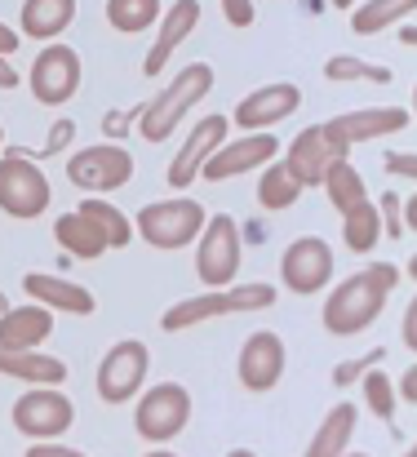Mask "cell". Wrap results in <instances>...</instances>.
<instances>
[{"mask_svg": "<svg viewBox=\"0 0 417 457\" xmlns=\"http://www.w3.org/2000/svg\"><path fill=\"white\" fill-rule=\"evenodd\" d=\"M396 285H400L396 262H378V267H369V271L342 280V285L329 294V303H324V328H329L333 337H355V333H364V328L382 315L387 294H391Z\"/></svg>", "mask_w": 417, "mask_h": 457, "instance_id": "cell-1", "label": "cell"}, {"mask_svg": "<svg viewBox=\"0 0 417 457\" xmlns=\"http://www.w3.org/2000/svg\"><path fill=\"white\" fill-rule=\"evenodd\" d=\"M209 89H213V67H209V62L182 67L151 103H142V116H138L142 138H146V143H164V138L182 125V116H187Z\"/></svg>", "mask_w": 417, "mask_h": 457, "instance_id": "cell-2", "label": "cell"}, {"mask_svg": "<svg viewBox=\"0 0 417 457\" xmlns=\"http://www.w3.org/2000/svg\"><path fill=\"white\" fill-rule=\"evenodd\" d=\"M200 227H204V209L191 195L146 204L138 213V236L151 249H182V245H191L200 236Z\"/></svg>", "mask_w": 417, "mask_h": 457, "instance_id": "cell-3", "label": "cell"}, {"mask_svg": "<svg viewBox=\"0 0 417 457\" xmlns=\"http://www.w3.org/2000/svg\"><path fill=\"white\" fill-rule=\"evenodd\" d=\"M191 422V395L178 382H155L134 409V427L146 445H169Z\"/></svg>", "mask_w": 417, "mask_h": 457, "instance_id": "cell-4", "label": "cell"}, {"mask_svg": "<svg viewBox=\"0 0 417 457\" xmlns=\"http://www.w3.org/2000/svg\"><path fill=\"white\" fill-rule=\"evenodd\" d=\"M49 200H54V191H49V178L27 160V155H18L13 147L4 152L0 160V209L9 213V218H40L45 209H49Z\"/></svg>", "mask_w": 417, "mask_h": 457, "instance_id": "cell-5", "label": "cell"}, {"mask_svg": "<svg viewBox=\"0 0 417 457\" xmlns=\"http://www.w3.org/2000/svg\"><path fill=\"white\" fill-rule=\"evenodd\" d=\"M196 271L209 289H227L240 271V227L218 213V218H204L200 227V249H196Z\"/></svg>", "mask_w": 417, "mask_h": 457, "instance_id": "cell-6", "label": "cell"}, {"mask_svg": "<svg viewBox=\"0 0 417 457\" xmlns=\"http://www.w3.org/2000/svg\"><path fill=\"white\" fill-rule=\"evenodd\" d=\"M67 178L80 191H116L134 178V155L121 143H98V147H85L67 160Z\"/></svg>", "mask_w": 417, "mask_h": 457, "instance_id": "cell-7", "label": "cell"}, {"mask_svg": "<svg viewBox=\"0 0 417 457\" xmlns=\"http://www.w3.org/2000/svg\"><path fill=\"white\" fill-rule=\"evenodd\" d=\"M80 89V54L71 45H45L31 67V94L45 107H63Z\"/></svg>", "mask_w": 417, "mask_h": 457, "instance_id": "cell-8", "label": "cell"}, {"mask_svg": "<svg viewBox=\"0 0 417 457\" xmlns=\"http://www.w3.org/2000/svg\"><path fill=\"white\" fill-rule=\"evenodd\" d=\"M71 422H76V409L54 386H36L13 404V427L31 440H58L63 431H71Z\"/></svg>", "mask_w": 417, "mask_h": 457, "instance_id": "cell-9", "label": "cell"}, {"mask_svg": "<svg viewBox=\"0 0 417 457\" xmlns=\"http://www.w3.org/2000/svg\"><path fill=\"white\" fill-rule=\"evenodd\" d=\"M142 382H146V346L138 337L116 342L98 364V395L107 404H125L142 391Z\"/></svg>", "mask_w": 417, "mask_h": 457, "instance_id": "cell-10", "label": "cell"}, {"mask_svg": "<svg viewBox=\"0 0 417 457\" xmlns=\"http://www.w3.org/2000/svg\"><path fill=\"white\" fill-rule=\"evenodd\" d=\"M351 152L329 125H311V129H302L293 143H288V173L302 182V187H320V178L329 173V164L333 160H342V155Z\"/></svg>", "mask_w": 417, "mask_h": 457, "instance_id": "cell-11", "label": "cell"}, {"mask_svg": "<svg viewBox=\"0 0 417 457\" xmlns=\"http://www.w3.org/2000/svg\"><path fill=\"white\" fill-rule=\"evenodd\" d=\"M279 276H284V285L293 289V294H320L329 280H333V249L324 245V240H315V236H302V240H293L288 249H284V258H279Z\"/></svg>", "mask_w": 417, "mask_h": 457, "instance_id": "cell-12", "label": "cell"}, {"mask_svg": "<svg viewBox=\"0 0 417 457\" xmlns=\"http://www.w3.org/2000/svg\"><path fill=\"white\" fill-rule=\"evenodd\" d=\"M276 152H279V143H276V134H271V129H249L245 138L213 147V155L200 164V178H209V182L240 178V173L258 169L263 160H276Z\"/></svg>", "mask_w": 417, "mask_h": 457, "instance_id": "cell-13", "label": "cell"}, {"mask_svg": "<svg viewBox=\"0 0 417 457\" xmlns=\"http://www.w3.org/2000/svg\"><path fill=\"white\" fill-rule=\"evenodd\" d=\"M222 143H227V116H204L200 125H191V138L182 143V152L173 155V164H169V187L187 191L200 178V164Z\"/></svg>", "mask_w": 417, "mask_h": 457, "instance_id": "cell-14", "label": "cell"}, {"mask_svg": "<svg viewBox=\"0 0 417 457\" xmlns=\"http://www.w3.org/2000/svg\"><path fill=\"white\" fill-rule=\"evenodd\" d=\"M297 107H302V89L297 85H284V80L279 85H263L249 98H240L231 125H240V129H271L284 116H293Z\"/></svg>", "mask_w": 417, "mask_h": 457, "instance_id": "cell-15", "label": "cell"}, {"mask_svg": "<svg viewBox=\"0 0 417 457\" xmlns=\"http://www.w3.org/2000/svg\"><path fill=\"white\" fill-rule=\"evenodd\" d=\"M346 147L355 143H369V138H387V134H400L413 125V116L404 107H364V112H346V116H333L324 120Z\"/></svg>", "mask_w": 417, "mask_h": 457, "instance_id": "cell-16", "label": "cell"}, {"mask_svg": "<svg viewBox=\"0 0 417 457\" xmlns=\"http://www.w3.org/2000/svg\"><path fill=\"white\" fill-rule=\"evenodd\" d=\"M240 382L249 386V391H271L279 382V373H284V342H279V333H249V342L240 346Z\"/></svg>", "mask_w": 417, "mask_h": 457, "instance_id": "cell-17", "label": "cell"}, {"mask_svg": "<svg viewBox=\"0 0 417 457\" xmlns=\"http://www.w3.org/2000/svg\"><path fill=\"white\" fill-rule=\"evenodd\" d=\"M196 22H200V0H173L164 13H160V36H155V45H151V54L142 58V71L146 76H155V71H164V62H169V54L196 31Z\"/></svg>", "mask_w": 417, "mask_h": 457, "instance_id": "cell-18", "label": "cell"}, {"mask_svg": "<svg viewBox=\"0 0 417 457\" xmlns=\"http://www.w3.org/2000/svg\"><path fill=\"white\" fill-rule=\"evenodd\" d=\"M54 333V311L49 306H4L0 311V346L9 351H27V346H40L45 337Z\"/></svg>", "mask_w": 417, "mask_h": 457, "instance_id": "cell-19", "label": "cell"}, {"mask_svg": "<svg viewBox=\"0 0 417 457\" xmlns=\"http://www.w3.org/2000/svg\"><path fill=\"white\" fill-rule=\"evenodd\" d=\"M22 289H27L40 306H49V311L94 315V306H98L89 289H80V285H71V280H63V276H45V271H31V276L22 280Z\"/></svg>", "mask_w": 417, "mask_h": 457, "instance_id": "cell-20", "label": "cell"}, {"mask_svg": "<svg viewBox=\"0 0 417 457\" xmlns=\"http://www.w3.org/2000/svg\"><path fill=\"white\" fill-rule=\"evenodd\" d=\"M0 373L22 378V382H36V386H58V382H67V364H63L58 355L36 351V346H27V351L0 346Z\"/></svg>", "mask_w": 417, "mask_h": 457, "instance_id": "cell-21", "label": "cell"}, {"mask_svg": "<svg viewBox=\"0 0 417 457\" xmlns=\"http://www.w3.org/2000/svg\"><path fill=\"white\" fill-rule=\"evenodd\" d=\"M71 18H76V0H22V36L54 40L71 27Z\"/></svg>", "mask_w": 417, "mask_h": 457, "instance_id": "cell-22", "label": "cell"}, {"mask_svg": "<svg viewBox=\"0 0 417 457\" xmlns=\"http://www.w3.org/2000/svg\"><path fill=\"white\" fill-rule=\"evenodd\" d=\"M54 236H58V245L71 253V258H103L112 245H107V236L76 209V213H63L58 222H54Z\"/></svg>", "mask_w": 417, "mask_h": 457, "instance_id": "cell-23", "label": "cell"}, {"mask_svg": "<svg viewBox=\"0 0 417 457\" xmlns=\"http://www.w3.org/2000/svg\"><path fill=\"white\" fill-rule=\"evenodd\" d=\"M351 436H355V404H333V409H329V418L320 422L315 440L306 445V457H338V453H346Z\"/></svg>", "mask_w": 417, "mask_h": 457, "instance_id": "cell-24", "label": "cell"}, {"mask_svg": "<svg viewBox=\"0 0 417 457\" xmlns=\"http://www.w3.org/2000/svg\"><path fill=\"white\" fill-rule=\"evenodd\" d=\"M320 187H324V195H329V204L338 209V213H346L351 204H360L369 191H364V178H360V169L342 155V160H333L329 164V173L320 178Z\"/></svg>", "mask_w": 417, "mask_h": 457, "instance_id": "cell-25", "label": "cell"}, {"mask_svg": "<svg viewBox=\"0 0 417 457\" xmlns=\"http://www.w3.org/2000/svg\"><path fill=\"white\" fill-rule=\"evenodd\" d=\"M342 240H346V249H355V253H369V249L382 240V218H378V204H373L369 195L342 213Z\"/></svg>", "mask_w": 417, "mask_h": 457, "instance_id": "cell-26", "label": "cell"}, {"mask_svg": "<svg viewBox=\"0 0 417 457\" xmlns=\"http://www.w3.org/2000/svg\"><path fill=\"white\" fill-rule=\"evenodd\" d=\"M213 315H231V306H227V289H213V294H204V298H187V303H173L164 311V328L169 333H178V328H191V324H204V320H213Z\"/></svg>", "mask_w": 417, "mask_h": 457, "instance_id": "cell-27", "label": "cell"}, {"mask_svg": "<svg viewBox=\"0 0 417 457\" xmlns=\"http://www.w3.org/2000/svg\"><path fill=\"white\" fill-rule=\"evenodd\" d=\"M413 4L417 0H369L351 13V31L355 36H373V31H387L391 22L400 18H413Z\"/></svg>", "mask_w": 417, "mask_h": 457, "instance_id": "cell-28", "label": "cell"}, {"mask_svg": "<svg viewBox=\"0 0 417 457\" xmlns=\"http://www.w3.org/2000/svg\"><path fill=\"white\" fill-rule=\"evenodd\" d=\"M297 195H302V182L288 173L284 160L263 169V182H258V200H263V209H288V204H297Z\"/></svg>", "mask_w": 417, "mask_h": 457, "instance_id": "cell-29", "label": "cell"}, {"mask_svg": "<svg viewBox=\"0 0 417 457\" xmlns=\"http://www.w3.org/2000/svg\"><path fill=\"white\" fill-rule=\"evenodd\" d=\"M80 213H85L103 236H107V245H112V249H125V245L134 240V227H129V218H125L116 204H107V200H85V204H80Z\"/></svg>", "mask_w": 417, "mask_h": 457, "instance_id": "cell-30", "label": "cell"}, {"mask_svg": "<svg viewBox=\"0 0 417 457\" xmlns=\"http://www.w3.org/2000/svg\"><path fill=\"white\" fill-rule=\"evenodd\" d=\"M160 18V0H107V22L116 31H146Z\"/></svg>", "mask_w": 417, "mask_h": 457, "instance_id": "cell-31", "label": "cell"}, {"mask_svg": "<svg viewBox=\"0 0 417 457\" xmlns=\"http://www.w3.org/2000/svg\"><path fill=\"white\" fill-rule=\"evenodd\" d=\"M324 76L329 80H373V85H387L391 80V67L364 62V58H351V54H338V58L324 62Z\"/></svg>", "mask_w": 417, "mask_h": 457, "instance_id": "cell-32", "label": "cell"}, {"mask_svg": "<svg viewBox=\"0 0 417 457\" xmlns=\"http://www.w3.org/2000/svg\"><path fill=\"white\" fill-rule=\"evenodd\" d=\"M364 400H369V409L382 418V422H391L396 418V386H391V378L387 373H364Z\"/></svg>", "mask_w": 417, "mask_h": 457, "instance_id": "cell-33", "label": "cell"}, {"mask_svg": "<svg viewBox=\"0 0 417 457\" xmlns=\"http://www.w3.org/2000/svg\"><path fill=\"white\" fill-rule=\"evenodd\" d=\"M382 355H387V351H382V346H373L369 355H355V360H342V364L333 369V386H351V382H360V378H364L369 369H378V364H382Z\"/></svg>", "mask_w": 417, "mask_h": 457, "instance_id": "cell-34", "label": "cell"}, {"mask_svg": "<svg viewBox=\"0 0 417 457\" xmlns=\"http://www.w3.org/2000/svg\"><path fill=\"white\" fill-rule=\"evenodd\" d=\"M71 138H76V120H58V125H54V134H49V143H45L40 152H22V147H13V152L27 155V160H49V155L63 152V147H67Z\"/></svg>", "mask_w": 417, "mask_h": 457, "instance_id": "cell-35", "label": "cell"}, {"mask_svg": "<svg viewBox=\"0 0 417 457\" xmlns=\"http://www.w3.org/2000/svg\"><path fill=\"white\" fill-rule=\"evenodd\" d=\"M378 218H382V236H391V240H404V218H400V195H382V209H378Z\"/></svg>", "mask_w": 417, "mask_h": 457, "instance_id": "cell-36", "label": "cell"}, {"mask_svg": "<svg viewBox=\"0 0 417 457\" xmlns=\"http://www.w3.org/2000/svg\"><path fill=\"white\" fill-rule=\"evenodd\" d=\"M142 116V107H134V112H107L103 116V129H107V138H125L129 134V125Z\"/></svg>", "mask_w": 417, "mask_h": 457, "instance_id": "cell-37", "label": "cell"}, {"mask_svg": "<svg viewBox=\"0 0 417 457\" xmlns=\"http://www.w3.org/2000/svg\"><path fill=\"white\" fill-rule=\"evenodd\" d=\"M231 27H249L254 22V0H218Z\"/></svg>", "mask_w": 417, "mask_h": 457, "instance_id": "cell-38", "label": "cell"}, {"mask_svg": "<svg viewBox=\"0 0 417 457\" xmlns=\"http://www.w3.org/2000/svg\"><path fill=\"white\" fill-rule=\"evenodd\" d=\"M387 173H404V178H417V155L413 152H387Z\"/></svg>", "mask_w": 417, "mask_h": 457, "instance_id": "cell-39", "label": "cell"}, {"mask_svg": "<svg viewBox=\"0 0 417 457\" xmlns=\"http://www.w3.org/2000/svg\"><path fill=\"white\" fill-rule=\"evenodd\" d=\"M18 40H22V31H13L9 22H0V54H4V58L18 54Z\"/></svg>", "mask_w": 417, "mask_h": 457, "instance_id": "cell-40", "label": "cell"}, {"mask_svg": "<svg viewBox=\"0 0 417 457\" xmlns=\"http://www.w3.org/2000/svg\"><path fill=\"white\" fill-rule=\"evenodd\" d=\"M27 457H80L76 449H63V445H31Z\"/></svg>", "mask_w": 417, "mask_h": 457, "instance_id": "cell-41", "label": "cell"}, {"mask_svg": "<svg viewBox=\"0 0 417 457\" xmlns=\"http://www.w3.org/2000/svg\"><path fill=\"white\" fill-rule=\"evenodd\" d=\"M400 395H404V404H417V369H404V378H400Z\"/></svg>", "mask_w": 417, "mask_h": 457, "instance_id": "cell-42", "label": "cell"}, {"mask_svg": "<svg viewBox=\"0 0 417 457\" xmlns=\"http://www.w3.org/2000/svg\"><path fill=\"white\" fill-rule=\"evenodd\" d=\"M400 333H404V346H417V306L413 303L404 311V328H400Z\"/></svg>", "mask_w": 417, "mask_h": 457, "instance_id": "cell-43", "label": "cell"}, {"mask_svg": "<svg viewBox=\"0 0 417 457\" xmlns=\"http://www.w3.org/2000/svg\"><path fill=\"white\" fill-rule=\"evenodd\" d=\"M0 89H18V71H13V62L0 54Z\"/></svg>", "mask_w": 417, "mask_h": 457, "instance_id": "cell-44", "label": "cell"}, {"mask_svg": "<svg viewBox=\"0 0 417 457\" xmlns=\"http://www.w3.org/2000/svg\"><path fill=\"white\" fill-rule=\"evenodd\" d=\"M249 240H258V245H263V240H267V227H263V222H249Z\"/></svg>", "mask_w": 417, "mask_h": 457, "instance_id": "cell-45", "label": "cell"}, {"mask_svg": "<svg viewBox=\"0 0 417 457\" xmlns=\"http://www.w3.org/2000/svg\"><path fill=\"white\" fill-rule=\"evenodd\" d=\"M400 40H404V45H413V40H417V27H413V22H404V27H400Z\"/></svg>", "mask_w": 417, "mask_h": 457, "instance_id": "cell-46", "label": "cell"}, {"mask_svg": "<svg viewBox=\"0 0 417 457\" xmlns=\"http://www.w3.org/2000/svg\"><path fill=\"white\" fill-rule=\"evenodd\" d=\"M333 4H338V9H351V4H355V0H333Z\"/></svg>", "mask_w": 417, "mask_h": 457, "instance_id": "cell-47", "label": "cell"}, {"mask_svg": "<svg viewBox=\"0 0 417 457\" xmlns=\"http://www.w3.org/2000/svg\"><path fill=\"white\" fill-rule=\"evenodd\" d=\"M4 306H9V303H4V294H0V311H4Z\"/></svg>", "mask_w": 417, "mask_h": 457, "instance_id": "cell-48", "label": "cell"}]
</instances>
